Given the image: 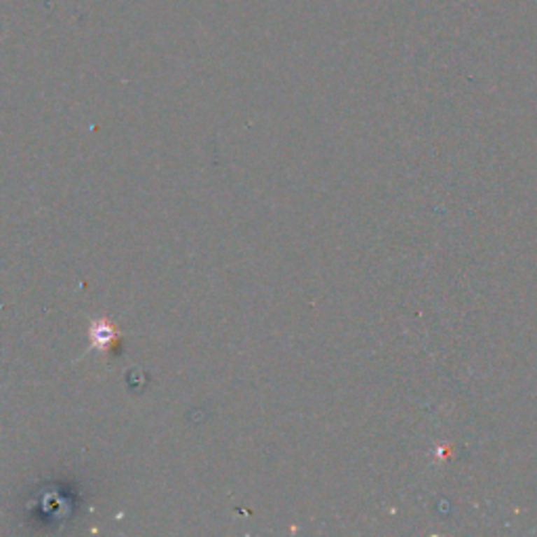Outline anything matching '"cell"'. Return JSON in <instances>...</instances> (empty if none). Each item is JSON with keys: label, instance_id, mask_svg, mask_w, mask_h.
<instances>
[{"label": "cell", "instance_id": "cell-1", "mask_svg": "<svg viewBox=\"0 0 537 537\" xmlns=\"http://www.w3.org/2000/svg\"><path fill=\"white\" fill-rule=\"evenodd\" d=\"M90 338H92L95 344H99V347H109V349H111V342L118 340V334L113 332L111 326L101 323V326L95 328V332H90Z\"/></svg>", "mask_w": 537, "mask_h": 537}]
</instances>
